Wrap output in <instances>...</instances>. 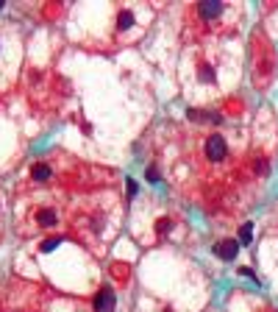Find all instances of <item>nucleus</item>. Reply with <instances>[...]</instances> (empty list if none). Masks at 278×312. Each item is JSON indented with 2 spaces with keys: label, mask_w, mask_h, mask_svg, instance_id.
Returning a JSON list of instances; mask_svg holds the SVG:
<instances>
[{
  "label": "nucleus",
  "mask_w": 278,
  "mask_h": 312,
  "mask_svg": "<svg viewBox=\"0 0 278 312\" xmlns=\"http://www.w3.org/2000/svg\"><path fill=\"white\" fill-rule=\"evenodd\" d=\"M231 14V6L225 3H217V0H212V3H195L192 9L187 11V23L192 25L195 34H203V36H217L220 25H223V20Z\"/></svg>",
  "instance_id": "1"
},
{
  "label": "nucleus",
  "mask_w": 278,
  "mask_h": 312,
  "mask_svg": "<svg viewBox=\"0 0 278 312\" xmlns=\"http://www.w3.org/2000/svg\"><path fill=\"white\" fill-rule=\"evenodd\" d=\"M200 159H203L206 164H223L225 159H228V142H225L223 134L212 131L203 137V142H200Z\"/></svg>",
  "instance_id": "2"
},
{
  "label": "nucleus",
  "mask_w": 278,
  "mask_h": 312,
  "mask_svg": "<svg viewBox=\"0 0 278 312\" xmlns=\"http://www.w3.org/2000/svg\"><path fill=\"white\" fill-rule=\"evenodd\" d=\"M31 218H34L36 228H56V226H61V209L56 203H42V206L34 209Z\"/></svg>",
  "instance_id": "3"
},
{
  "label": "nucleus",
  "mask_w": 278,
  "mask_h": 312,
  "mask_svg": "<svg viewBox=\"0 0 278 312\" xmlns=\"http://www.w3.org/2000/svg\"><path fill=\"white\" fill-rule=\"evenodd\" d=\"M114 28L120 31V34H128V31L136 28V14L134 9H120L117 11V20H114Z\"/></svg>",
  "instance_id": "4"
},
{
  "label": "nucleus",
  "mask_w": 278,
  "mask_h": 312,
  "mask_svg": "<svg viewBox=\"0 0 278 312\" xmlns=\"http://www.w3.org/2000/svg\"><path fill=\"white\" fill-rule=\"evenodd\" d=\"M214 254H217L220 259H225V262H231V259L239 254V243L237 240H220V243L214 245Z\"/></svg>",
  "instance_id": "5"
},
{
  "label": "nucleus",
  "mask_w": 278,
  "mask_h": 312,
  "mask_svg": "<svg viewBox=\"0 0 278 312\" xmlns=\"http://www.w3.org/2000/svg\"><path fill=\"white\" fill-rule=\"evenodd\" d=\"M111 309H114V293L109 287H103L95 296V312H111Z\"/></svg>",
  "instance_id": "6"
},
{
  "label": "nucleus",
  "mask_w": 278,
  "mask_h": 312,
  "mask_svg": "<svg viewBox=\"0 0 278 312\" xmlns=\"http://www.w3.org/2000/svg\"><path fill=\"white\" fill-rule=\"evenodd\" d=\"M31 178H34V181H39V184H48L50 178H53V168L45 164V162L34 164V168H31Z\"/></svg>",
  "instance_id": "7"
},
{
  "label": "nucleus",
  "mask_w": 278,
  "mask_h": 312,
  "mask_svg": "<svg viewBox=\"0 0 278 312\" xmlns=\"http://www.w3.org/2000/svg\"><path fill=\"white\" fill-rule=\"evenodd\" d=\"M56 245H59V237H56V240H48V243L42 245V251H53Z\"/></svg>",
  "instance_id": "8"
},
{
  "label": "nucleus",
  "mask_w": 278,
  "mask_h": 312,
  "mask_svg": "<svg viewBox=\"0 0 278 312\" xmlns=\"http://www.w3.org/2000/svg\"><path fill=\"white\" fill-rule=\"evenodd\" d=\"M242 240H245V243L250 240V226H242Z\"/></svg>",
  "instance_id": "9"
},
{
  "label": "nucleus",
  "mask_w": 278,
  "mask_h": 312,
  "mask_svg": "<svg viewBox=\"0 0 278 312\" xmlns=\"http://www.w3.org/2000/svg\"><path fill=\"white\" fill-rule=\"evenodd\" d=\"M0 48H3V39H0Z\"/></svg>",
  "instance_id": "10"
},
{
  "label": "nucleus",
  "mask_w": 278,
  "mask_h": 312,
  "mask_svg": "<svg viewBox=\"0 0 278 312\" xmlns=\"http://www.w3.org/2000/svg\"><path fill=\"white\" fill-rule=\"evenodd\" d=\"M0 9H3V3H0Z\"/></svg>",
  "instance_id": "11"
}]
</instances>
